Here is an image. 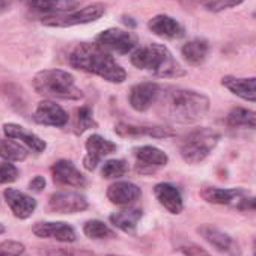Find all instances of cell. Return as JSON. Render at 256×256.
Here are the masks:
<instances>
[{
  "mask_svg": "<svg viewBox=\"0 0 256 256\" xmlns=\"http://www.w3.org/2000/svg\"><path fill=\"white\" fill-rule=\"evenodd\" d=\"M23 2L32 11L44 14V17H47L72 11L78 0H23Z\"/></svg>",
  "mask_w": 256,
  "mask_h": 256,
  "instance_id": "20",
  "label": "cell"
},
{
  "mask_svg": "<svg viewBox=\"0 0 256 256\" xmlns=\"http://www.w3.org/2000/svg\"><path fill=\"white\" fill-rule=\"evenodd\" d=\"M32 230L40 238H50L60 242H74L77 240L74 228L64 222H41Z\"/></svg>",
  "mask_w": 256,
  "mask_h": 256,
  "instance_id": "14",
  "label": "cell"
},
{
  "mask_svg": "<svg viewBox=\"0 0 256 256\" xmlns=\"http://www.w3.org/2000/svg\"><path fill=\"white\" fill-rule=\"evenodd\" d=\"M0 157L8 162H23L28 157V151L14 140L0 139Z\"/></svg>",
  "mask_w": 256,
  "mask_h": 256,
  "instance_id": "28",
  "label": "cell"
},
{
  "mask_svg": "<svg viewBox=\"0 0 256 256\" xmlns=\"http://www.w3.org/2000/svg\"><path fill=\"white\" fill-rule=\"evenodd\" d=\"M83 232L86 236L92 240H104V238H112L114 234L113 230L101 220H89L83 226Z\"/></svg>",
  "mask_w": 256,
  "mask_h": 256,
  "instance_id": "29",
  "label": "cell"
},
{
  "mask_svg": "<svg viewBox=\"0 0 256 256\" xmlns=\"http://www.w3.org/2000/svg\"><path fill=\"white\" fill-rule=\"evenodd\" d=\"M244 0H198V4L210 12H220L234 6H238Z\"/></svg>",
  "mask_w": 256,
  "mask_h": 256,
  "instance_id": "32",
  "label": "cell"
},
{
  "mask_svg": "<svg viewBox=\"0 0 256 256\" xmlns=\"http://www.w3.org/2000/svg\"><path fill=\"white\" fill-rule=\"evenodd\" d=\"M228 124L234 128H252V130H256V112L236 107L228 114Z\"/></svg>",
  "mask_w": 256,
  "mask_h": 256,
  "instance_id": "27",
  "label": "cell"
},
{
  "mask_svg": "<svg viewBox=\"0 0 256 256\" xmlns=\"http://www.w3.org/2000/svg\"><path fill=\"white\" fill-rule=\"evenodd\" d=\"M101 48H104L108 53H118V54H128L132 53L138 44L136 36L128 32V30H122V29H107L102 30L96 40H95Z\"/></svg>",
  "mask_w": 256,
  "mask_h": 256,
  "instance_id": "7",
  "label": "cell"
},
{
  "mask_svg": "<svg viewBox=\"0 0 256 256\" xmlns=\"http://www.w3.org/2000/svg\"><path fill=\"white\" fill-rule=\"evenodd\" d=\"M34 118L38 124L48 126H64L68 122V113L54 101H41Z\"/></svg>",
  "mask_w": 256,
  "mask_h": 256,
  "instance_id": "15",
  "label": "cell"
},
{
  "mask_svg": "<svg viewBox=\"0 0 256 256\" xmlns=\"http://www.w3.org/2000/svg\"><path fill=\"white\" fill-rule=\"evenodd\" d=\"M222 84L230 90L234 95L246 100L256 102V77H248V78H241V77H223Z\"/></svg>",
  "mask_w": 256,
  "mask_h": 256,
  "instance_id": "22",
  "label": "cell"
},
{
  "mask_svg": "<svg viewBox=\"0 0 256 256\" xmlns=\"http://www.w3.org/2000/svg\"><path fill=\"white\" fill-rule=\"evenodd\" d=\"M208 50H210L208 42L205 40L196 38V40L186 42L181 48V53L190 65H200L205 62L208 56Z\"/></svg>",
  "mask_w": 256,
  "mask_h": 256,
  "instance_id": "26",
  "label": "cell"
},
{
  "mask_svg": "<svg viewBox=\"0 0 256 256\" xmlns=\"http://www.w3.org/2000/svg\"><path fill=\"white\" fill-rule=\"evenodd\" d=\"M140 188L128 181H118L107 188V199L114 205H132L140 198Z\"/></svg>",
  "mask_w": 256,
  "mask_h": 256,
  "instance_id": "17",
  "label": "cell"
},
{
  "mask_svg": "<svg viewBox=\"0 0 256 256\" xmlns=\"http://www.w3.org/2000/svg\"><path fill=\"white\" fill-rule=\"evenodd\" d=\"M238 208L240 210H256V198H250V199L241 200Z\"/></svg>",
  "mask_w": 256,
  "mask_h": 256,
  "instance_id": "37",
  "label": "cell"
},
{
  "mask_svg": "<svg viewBox=\"0 0 256 256\" xmlns=\"http://www.w3.org/2000/svg\"><path fill=\"white\" fill-rule=\"evenodd\" d=\"M246 192L242 188H217V187H208L200 192V196L208 204L216 205H228L232 200L244 196Z\"/></svg>",
  "mask_w": 256,
  "mask_h": 256,
  "instance_id": "24",
  "label": "cell"
},
{
  "mask_svg": "<svg viewBox=\"0 0 256 256\" xmlns=\"http://www.w3.org/2000/svg\"><path fill=\"white\" fill-rule=\"evenodd\" d=\"M52 175H53L54 184L62 186V187L83 188L86 186V178L82 175V172L70 160L56 162L52 166Z\"/></svg>",
  "mask_w": 256,
  "mask_h": 256,
  "instance_id": "11",
  "label": "cell"
},
{
  "mask_svg": "<svg viewBox=\"0 0 256 256\" xmlns=\"http://www.w3.org/2000/svg\"><path fill=\"white\" fill-rule=\"evenodd\" d=\"M150 30L164 40H178L184 35V28L169 16H156L148 23Z\"/></svg>",
  "mask_w": 256,
  "mask_h": 256,
  "instance_id": "18",
  "label": "cell"
},
{
  "mask_svg": "<svg viewBox=\"0 0 256 256\" xmlns=\"http://www.w3.org/2000/svg\"><path fill=\"white\" fill-rule=\"evenodd\" d=\"M5 199H6V204L10 205L11 211L14 212V216L17 218H28L34 214L35 208H36V200L20 192V190H16V188H6L5 193H4Z\"/></svg>",
  "mask_w": 256,
  "mask_h": 256,
  "instance_id": "16",
  "label": "cell"
},
{
  "mask_svg": "<svg viewBox=\"0 0 256 256\" xmlns=\"http://www.w3.org/2000/svg\"><path fill=\"white\" fill-rule=\"evenodd\" d=\"M114 133L120 138H154V139H168L174 138L175 132L169 126L158 125H133L126 122H119L114 126Z\"/></svg>",
  "mask_w": 256,
  "mask_h": 256,
  "instance_id": "8",
  "label": "cell"
},
{
  "mask_svg": "<svg viewBox=\"0 0 256 256\" xmlns=\"http://www.w3.org/2000/svg\"><path fill=\"white\" fill-rule=\"evenodd\" d=\"M134 156L142 166H150V168H162V166H166L169 162V157L166 152L150 145L136 148Z\"/></svg>",
  "mask_w": 256,
  "mask_h": 256,
  "instance_id": "25",
  "label": "cell"
},
{
  "mask_svg": "<svg viewBox=\"0 0 256 256\" xmlns=\"http://www.w3.org/2000/svg\"><path fill=\"white\" fill-rule=\"evenodd\" d=\"M132 64L157 77H181L186 74L169 48L162 44H148L134 50L132 53Z\"/></svg>",
  "mask_w": 256,
  "mask_h": 256,
  "instance_id": "3",
  "label": "cell"
},
{
  "mask_svg": "<svg viewBox=\"0 0 256 256\" xmlns=\"http://www.w3.org/2000/svg\"><path fill=\"white\" fill-rule=\"evenodd\" d=\"M128 170V164L125 163V160H108L104 163L102 166V176L107 180H113V178H120L126 174Z\"/></svg>",
  "mask_w": 256,
  "mask_h": 256,
  "instance_id": "31",
  "label": "cell"
},
{
  "mask_svg": "<svg viewBox=\"0 0 256 256\" xmlns=\"http://www.w3.org/2000/svg\"><path fill=\"white\" fill-rule=\"evenodd\" d=\"M104 12L106 6L102 4H92L77 11H68L64 14L42 17V24L48 28H71L78 24H88L96 22Z\"/></svg>",
  "mask_w": 256,
  "mask_h": 256,
  "instance_id": "6",
  "label": "cell"
},
{
  "mask_svg": "<svg viewBox=\"0 0 256 256\" xmlns=\"http://www.w3.org/2000/svg\"><path fill=\"white\" fill-rule=\"evenodd\" d=\"M116 151V145L100 136V134H92L88 140H86V157L83 160V164L88 170H94L96 168V164L101 162V158L113 154Z\"/></svg>",
  "mask_w": 256,
  "mask_h": 256,
  "instance_id": "13",
  "label": "cell"
},
{
  "mask_svg": "<svg viewBox=\"0 0 256 256\" xmlns=\"http://www.w3.org/2000/svg\"><path fill=\"white\" fill-rule=\"evenodd\" d=\"M71 256H95L94 253H90V252H86V250H83V252H78V253H76V254H71Z\"/></svg>",
  "mask_w": 256,
  "mask_h": 256,
  "instance_id": "38",
  "label": "cell"
},
{
  "mask_svg": "<svg viewBox=\"0 0 256 256\" xmlns=\"http://www.w3.org/2000/svg\"><path fill=\"white\" fill-rule=\"evenodd\" d=\"M253 256H256V240L253 242Z\"/></svg>",
  "mask_w": 256,
  "mask_h": 256,
  "instance_id": "39",
  "label": "cell"
},
{
  "mask_svg": "<svg viewBox=\"0 0 256 256\" xmlns=\"http://www.w3.org/2000/svg\"><path fill=\"white\" fill-rule=\"evenodd\" d=\"M70 65L76 70L95 74L110 83H122L126 78L125 70L98 44H78L70 54Z\"/></svg>",
  "mask_w": 256,
  "mask_h": 256,
  "instance_id": "2",
  "label": "cell"
},
{
  "mask_svg": "<svg viewBox=\"0 0 256 256\" xmlns=\"http://www.w3.org/2000/svg\"><path fill=\"white\" fill-rule=\"evenodd\" d=\"M180 250H181L186 256H211L208 252H205L202 247H199L198 244H193V242H188V244L181 246Z\"/></svg>",
  "mask_w": 256,
  "mask_h": 256,
  "instance_id": "35",
  "label": "cell"
},
{
  "mask_svg": "<svg viewBox=\"0 0 256 256\" xmlns=\"http://www.w3.org/2000/svg\"><path fill=\"white\" fill-rule=\"evenodd\" d=\"M29 187H30V190H34V192H41V190L46 187V180H44V176L36 175V176L30 181Z\"/></svg>",
  "mask_w": 256,
  "mask_h": 256,
  "instance_id": "36",
  "label": "cell"
},
{
  "mask_svg": "<svg viewBox=\"0 0 256 256\" xmlns=\"http://www.w3.org/2000/svg\"><path fill=\"white\" fill-rule=\"evenodd\" d=\"M4 132L5 134L10 138V139H17V140H22L29 150H32L34 152L40 154L46 148H47V144L38 138L36 134H34L32 132L26 130L24 126L22 125H17V124H5L4 125Z\"/></svg>",
  "mask_w": 256,
  "mask_h": 256,
  "instance_id": "21",
  "label": "cell"
},
{
  "mask_svg": "<svg viewBox=\"0 0 256 256\" xmlns=\"http://www.w3.org/2000/svg\"><path fill=\"white\" fill-rule=\"evenodd\" d=\"M76 133L77 134H82L84 133L86 130L92 126H96V122L94 120V114H92V110L90 107L88 106H83L77 110V116H76Z\"/></svg>",
  "mask_w": 256,
  "mask_h": 256,
  "instance_id": "30",
  "label": "cell"
},
{
  "mask_svg": "<svg viewBox=\"0 0 256 256\" xmlns=\"http://www.w3.org/2000/svg\"><path fill=\"white\" fill-rule=\"evenodd\" d=\"M160 94H162V89L157 83L145 82V83H139L132 88L128 100H130V106L134 110L146 112L157 102Z\"/></svg>",
  "mask_w": 256,
  "mask_h": 256,
  "instance_id": "12",
  "label": "cell"
},
{
  "mask_svg": "<svg viewBox=\"0 0 256 256\" xmlns=\"http://www.w3.org/2000/svg\"><path fill=\"white\" fill-rule=\"evenodd\" d=\"M142 218V211L138 208H132V210H122L118 212H113L110 216V222L113 226H116L118 229L126 232V234H134L138 229V224Z\"/></svg>",
  "mask_w": 256,
  "mask_h": 256,
  "instance_id": "23",
  "label": "cell"
},
{
  "mask_svg": "<svg viewBox=\"0 0 256 256\" xmlns=\"http://www.w3.org/2000/svg\"><path fill=\"white\" fill-rule=\"evenodd\" d=\"M220 140V134L211 128H198L192 132L181 145V157L188 164L204 162Z\"/></svg>",
  "mask_w": 256,
  "mask_h": 256,
  "instance_id": "5",
  "label": "cell"
},
{
  "mask_svg": "<svg viewBox=\"0 0 256 256\" xmlns=\"http://www.w3.org/2000/svg\"><path fill=\"white\" fill-rule=\"evenodd\" d=\"M48 206L58 214H76L88 208V199L74 192H59L50 196Z\"/></svg>",
  "mask_w": 256,
  "mask_h": 256,
  "instance_id": "9",
  "label": "cell"
},
{
  "mask_svg": "<svg viewBox=\"0 0 256 256\" xmlns=\"http://www.w3.org/2000/svg\"><path fill=\"white\" fill-rule=\"evenodd\" d=\"M23 253H24V246L18 241L0 242V256H22Z\"/></svg>",
  "mask_w": 256,
  "mask_h": 256,
  "instance_id": "33",
  "label": "cell"
},
{
  "mask_svg": "<svg viewBox=\"0 0 256 256\" xmlns=\"http://www.w3.org/2000/svg\"><path fill=\"white\" fill-rule=\"evenodd\" d=\"M18 178V169L10 163H0V184H10Z\"/></svg>",
  "mask_w": 256,
  "mask_h": 256,
  "instance_id": "34",
  "label": "cell"
},
{
  "mask_svg": "<svg viewBox=\"0 0 256 256\" xmlns=\"http://www.w3.org/2000/svg\"><path fill=\"white\" fill-rule=\"evenodd\" d=\"M4 232H5V226L0 223V234H4Z\"/></svg>",
  "mask_w": 256,
  "mask_h": 256,
  "instance_id": "40",
  "label": "cell"
},
{
  "mask_svg": "<svg viewBox=\"0 0 256 256\" xmlns=\"http://www.w3.org/2000/svg\"><path fill=\"white\" fill-rule=\"evenodd\" d=\"M157 113L160 118L176 124H193L200 120L210 110V100L196 90L174 89L160 94Z\"/></svg>",
  "mask_w": 256,
  "mask_h": 256,
  "instance_id": "1",
  "label": "cell"
},
{
  "mask_svg": "<svg viewBox=\"0 0 256 256\" xmlns=\"http://www.w3.org/2000/svg\"><path fill=\"white\" fill-rule=\"evenodd\" d=\"M154 194L157 198V200L160 202V205H163L169 212L172 214H180L184 208V202H182V196L181 192L168 182H162L157 184L154 187Z\"/></svg>",
  "mask_w": 256,
  "mask_h": 256,
  "instance_id": "19",
  "label": "cell"
},
{
  "mask_svg": "<svg viewBox=\"0 0 256 256\" xmlns=\"http://www.w3.org/2000/svg\"><path fill=\"white\" fill-rule=\"evenodd\" d=\"M198 232L204 236V240H206L212 247H216L218 252L226 253L229 256H240L241 254V248L238 246V242L228 234H224L223 230L217 229L216 226L211 224H202Z\"/></svg>",
  "mask_w": 256,
  "mask_h": 256,
  "instance_id": "10",
  "label": "cell"
},
{
  "mask_svg": "<svg viewBox=\"0 0 256 256\" xmlns=\"http://www.w3.org/2000/svg\"><path fill=\"white\" fill-rule=\"evenodd\" d=\"M34 89L44 96L59 100H80L83 92L76 86L74 77L64 70H44L35 74Z\"/></svg>",
  "mask_w": 256,
  "mask_h": 256,
  "instance_id": "4",
  "label": "cell"
}]
</instances>
